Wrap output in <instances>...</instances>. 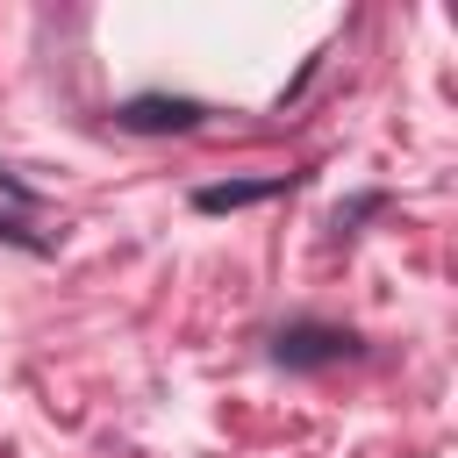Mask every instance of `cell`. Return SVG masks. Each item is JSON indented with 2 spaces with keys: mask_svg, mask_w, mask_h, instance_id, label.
I'll return each mask as SVG.
<instances>
[{
  "mask_svg": "<svg viewBox=\"0 0 458 458\" xmlns=\"http://www.w3.org/2000/svg\"><path fill=\"white\" fill-rule=\"evenodd\" d=\"M272 358L286 372H315V365H336V358H358V336L336 329V322H286L272 336Z\"/></svg>",
  "mask_w": 458,
  "mask_h": 458,
  "instance_id": "cell-1",
  "label": "cell"
},
{
  "mask_svg": "<svg viewBox=\"0 0 458 458\" xmlns=\"http://www.w3.org/2000/svg\"><path fill=\"white\" fill-rule=\"evenodd\" d=\"M200 114V100H165V93H143L122 107V129H186Z\"/></svg>",
  "mask_w": 458,
  "mask_h": 458,
  "instance_id": "cell-2",
  "label": "cell"
},
{
  "mask_svg": "<svg viewBox=\"0 0 458 458\" xmlns=\"http://www.w3.org/2000/svg\"><path fill=\"white\" fill-rule=\"evenodd\" d=\"M265 193H286V179H258V186H200L193 200H200V208H243V200H265Z\"/></svg>",
  "mask_w": 458,
  "mask_h": 458,
  "instance_id": "cell-3",
  "label": "cell"
}]
</instances>
